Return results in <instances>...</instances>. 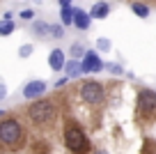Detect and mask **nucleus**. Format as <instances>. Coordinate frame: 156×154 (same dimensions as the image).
Instances as JSON below:
<instances>
[{
    "instance_id": "4468645a",
    "label": "nucleus",
    "mask_w": 156,
    "mask_h": 154,
    "mask_svg": "<svg viewBox=\"0 0 156 154\" xmlns=\"http://www.w3.org/2000/svg\"><path fill=\"white\" fill-rule=\"evenodd\" d=\"M131 9H133V14L140 16V19H147V16H149V7H147L145 2H133Z\"/></svg>"
},
{
    "instance_id": "4be33fe9",
    "label": "nucleus",
    "mask_w": 156,
    "mask_h": 154,
    "mask_svg": "<svg viewBox=\"0 0 156 154\" xmlns=\"http://www.w3.org/2000/svg\"><path fill=\"white\" fill-rule=\"evenodd\" d=\"M60 7H71V0H58Z\"/></svg>"
},
{
    "instance_id": "2eb2a0df",
    "label": "nucleus",
    "mask_w": 156,
    "mask_h": 154,
    "mask_svg": "<svg viewBox=\"0 0 156 154\" xmlns=\"http://www.w3.org/2000/svg\"><path fill=\"white\" fill-rule=\"evenodd\" d=\"M97 48L101 51V53H110V48H112V42L108 37H99L97 39Z\"/></svg>"
},
{
    "instance_id": "20e7f679",
    "label": "nucleus",
    "mask_w": 156,
    "mask_h": 154,
    "mask_svg": "<svg viewBox=\"0 0 156 154\" xmlns=\"http://www.w3.org/2000/svg\"><path fill=\"white\" fill-rule=\"evenodd\" d=\"M103 87H101V83H97V81H85L83 85H80V99L85 101V104H101L103 101Z\"/></svg>"
},
{
    "instance_id": "f257e3e1",
    "label": "nucleus",
    "mask_w": 156,
    "mask_h": 154,
    "mask_svg": "<svg viewBox=\"0 0 156 154\" xmlns=\"http://www.w3.org/2000/svg\"><path fill=\"white\" fill-rule=\"evenodd\" d=\"M0 140L5 147H16V145L23 143V127L19 124V120H7L0 122Z\"/></svg>"
},
{
    "instance_id": "423d86ee",
    "label": "nucleus",
    "mask_w": 156,
    "mask_h": 154,
    "mask_svg": "<svg viewBox=\"0 0 156 154\" xmlns=\"http://www.w3.org/2000/svg\"><path fill=\"white\" fill-rule=\"evenodd\" d=\"M138 108H140V113L151 115L156 111V92L154 90H140V94H138Z\"/></svg>"
},
{
    "instance_id": "6ab92c4d",
    "label": "nucleus",
    "mask_w": 156,
    "mask_h": 154,
    "mask_svg": "<svg viewBox=\"0 0 156 154\" xmlns=\"http://www.w3.org/2000/svg\"><path fill=\"white\" fill-rule=\"evenodd\" d=\"M32 55V44H23L19 48V58H30Z\"/></svg>"
},
{
    "instance_id": "5701e85b",
    "label": "nucleus",
    "mask_w": 156,
    "mask_h": 154,
    "mask_svg": "<svg viewBox=\"0 0 156 154\" xmlns=\"http://www.w3.org/2000/svg\"><path fill=\"white\" fill-rule=\"evenodd\" d=\"M110 72H112V74H122V67H117V64H112V67H110Z\"/></svg>"
},
{
    "instance_id": "a211bd4d",
    "label": "nucleus",
    "mask_w": 156,
    "mask_h": 154,
    "mask_svg": "<svg viewBox=\"0 0 156 154\" xmlns=\"http://www.w3.org/2000/svg\"><path fill=\"white\" fill-rule=\"evenodd\" d=\"M12 32H14V23H12V21H2V23H0V35L7 37V35H12Z\"/></svg>"
},
{
    "instance_id": "6e6552de",
    "label": "nucleus",
    "mask_w": 156,
    "mask_h": 154,
    "mask_svg": "<svg viewBox=\"0 0 156 154\" xmlns=\"http://www.w3.org/2000/svg\"><path fill=\"white\" fill-rule=\"evenodd\" d=\"M48 67L53 69V72H62V69L67 67V60H64V51H62V48H53V51H51Z\"/></svg>"
},
{
    "instance_id": "7ed1b4c3",
    "label": "nucleus",
    "mask_w": 156,
    "mask_h": 154,
    "mask_svg": "<svg viewBox=\"0 0 156 154\" xmlns=\"http://www.w3.org/2000/svg\"><path fill=\"white\" fill-rule=\"evenodd\" d=\"M28 115L34 124H48L51 120L55 117V106L46 99H37L28 106Z\"/></svg>"
},
{
    "instance_id": "412c9836",
    "label": "nucleus",
    "mask_w": 156,
    "mask_h": 154,
    "mask_svg": "<svg viewBox=\"0 0 156 154\" xmlns=\"http://www.w3.org/2000/svg\"><path fill=\"white\" fill-rule=\"evenodd\" d=\"M7 97V87H5V83H2V85H0V99H5Z\"/></svg>"
},
{
    "instance_id": "9d476101",
    "label": "nucleus",
    "mask_w": 156,
    "mask_h": 154,
    "mask_svg": "<svg viewBox=\"0 0 156 154\" xmlns=\"http://www.w3.org/2000/svg\"><path fill=\"white\" fill-rule=\"evenodd\" d=\"M108 14H110V5H108L106 0H99V2H94L92 9H90V16H92V19H97V21H103Z\"/></svg>"
},
{
    "instance_id": "ddd939ff",
    "label": "nucleus",
    "mask_w": 156,
    "mask_h": 154,
    "mask_svg": "<svg viewBox=\"0 0 156 154\" xmlns=\"http://www.w3.org/2000/svg\"><path fill=\"white\" fill-rule=\"evenodd\" d=\"M73 14H76L73 7H62V9H60V21H62V25H73Z\"/></svg>"
},
{
    "instance_id": "dca6fc26",
    "label": "nucleus",
    "mask_w": 156,
    "mask_h": 154,
    "mask_svg": "<svg viewBox=\"0 0 156 154\" xmlns=\"http://www.w3.org/2000/svg\"><path fill=\"white\" fill-rule=\"evenodd\" d=\"M69 53H71L73 60H78V58H85V53H87V51H83V46H80V44H71Z\"/></svg>"
},
{
    "instance_id": "9b49d317",
    "label": "nucleus",
    "mask_w": 156,
    "mask_h": 154,
    "mask_svg": "<svg viewBox=\"0 0 156 154\" xmlns=\"http://www.w3.org/2000/svg\"><path fill=\"white\" fill-rule=\"evenodd\" d=\"M32 32L37 35V37H51V23L37 19V21L32 23Z\"/></svg>"
},
{
    "instance_id": "aec40b11",
    "label": "nucleus",
    "mask_w": 156,
    "mask_h": 154,
    "mask_svg": "<svg viewBox=\"0 0 156 154\" xmlns=\"http://www.w3.org/2000/svg\"><path fill=\"white\" fill-rule=\"evenodd\" d=\"M32 16H34L32 9H23V12H21V19H32Z\"/></svg>"
},
{
    "instance_id": "1a4fd4ad",
    "label": "nucleus",
    "mask_w": 156,
    "mask_h": 154,
    "mask_svg": "<svg viewBox=\"0 0 156 154\" xmlns=\"http://www.w3.org/2000/svg\"><path fill=\"white\" fill-rule=\"evenodd\" d=\"M90 23H92V16H90V12L80 9V7H76V14H73V25H76L78 30H87Z\"/></svg>"
},
{
    "instance_id": "39448f33",
    "label": "nucleus",
    "mask_w": 156,
    "mask_h": 154,
    "mask_svg": "<svg viewBox=\"0 0 156 154\" xmlns=\"http://www.w3.org/2000/svg\"><path fill=\"white\" fill-rule=\"evenodd\" d=\"M106 69V62L99 58L97 51H87L83 58V74H99Z\"/></svg>"
},
{
    "instance_id": "393cba45",
    "label": "nucleus",
    "mask_w": 156,
    "mask_h": 154,
    "mask_svg": "<svg viewBox=\"0 0 156 154\" xmlns=\"http://www.w3.org/2000/svg\"><path fill=\"white\" fill-rule=\"evenodd\" d=\"M94 154H106V152H103V149H97V152H94Z\"/></svg>"
},
{
    "instance_id": "0eeeda50",
    "label": "nucleus",
    "mask_w": 156,
    "mask_h": 154,
    "mask_svg": "<svg viewBox=\"0 0 156 154\" xmlns=\"http://www.w3.org/2000/svg\"><path fill=\"white\" fill-rule=\"evenodd\" d=\"M46 92V83L41 81V78H34V81H28L23 87V97L25 99H34L37 101V97H41Z\"/></svg>"
},
{
    "instance_id": "f03ea898",
    "label": "nucleus",
    "mask_w": 156,
    "mask_h": 154,
    "mask_svg": "<svg viewBox=\"0 0 156 154\" xmlns=\"http://www.w3.org/2000/svg\"><path fill=\"white\" fill-rule=\"evenodd\" d=\"M64 145H67L69 152L73 154H85L87 152V136L83 134V129L76 124H69L67 129H64Z\"/></svg>"
},
{
    "instance_id": "f8f14e48",
    "label": "nucleus",
    "mask_w": 156,
    "mask_h": 154,
    "mask_svg": "<svg viewBox=\"0 0 156 154\" xmlns=\"http://www.w3.org/2000/svg\"><path fill=\"white\" fill-rule=\"evenodd\" d=\"M64 72H67V78H78L80 74H83V62H78V60H69L67 67H64Z\"/></svg>"
},
{
    "instance_id": "b1692460",
    "label": "nucleus",
    "mask_w": 156,
    "mask_h": 154,
    "mask_svg": "<svg viewBox=\"0 0 156 154\" xmlns=\"http://www.w3.org/2000/svg\"><path fill=\"white\" fill-rule=\"evenodd\" d=\"M67 81H69V78H60V81H55V87H62Z\"/></svg>"
},
{
    "instance_id": "f3484780",
    "label": "nucleus",
    "mask_w": 156,
    "mask_h": 154,
    "mask_svg": "<svg viewBox=\"0 0 156 154\" xmlns=\"http://www.w3.org/2000/svg\"><path fill=\"white\" fill-rule=\"evenodd\" d=\"M51 37L62 39V37H64V28H62L60 23H51Z\"/></svg>"
}]
</instances>
